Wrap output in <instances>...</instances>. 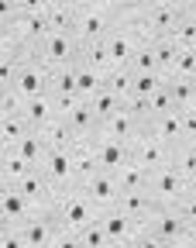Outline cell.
Masks as SVG:
<instances>
[{
  "label": "cell",
  "mask_w": 196,
  "mask_h": 248,
  "mask_svg": "<svg viewBox=\"0 0 196 248\" xmlns=\"http://www.w3.org/2000/svg\"><path fill=\"white\" fill-rule=\"evenodd\" d=\"M45 4H48V7H55V4H69V0H45Z\"/></svg>",
  "instance_id": "51"
},
{
  "label": "cell",
  "mask_w": 196,
  "mask_h": 248,
  "mask_svg": "<svg viewBox=\"0 0 196 248\" xmlns=\"http://www.w3.org/2000/svg\"><path fill=\"white\" fill-rule=\"evenodd\" d=\"M24 231V248H52V234H55V214L52 210H35L21 224Z\"/></svg>",
  "instance_id": "14"
},
{
  "label": "cell",
  "mask_w": 196,
  "mask_h": 248,
  "mask_svg": "<svg viewBox=\"0 0 196 248\" xmlns=\"http://www.w3.org/2000/svg\"><path fill=\"white\" fill-rule=\"evenodd\" d=\"M79 38H76V31H48V38L38 45V55L42 62H48V66H69V62H79Z\"/></svg>",
  "instance_id": "7"
},
{
  "label": "cell",
  "mask_w": 196,
  "mask_h": 248,
  "mask_svg": "<svg viewBox=\"0 0 196 248\" xmlns=\"http://www.w3.org/2000/svg\"><path fill=\"white\" fill-rule=\"evenodd\" d=\"M42 172L48 176V183L55 186V190H73L76 183V155L69 145H52L45 152V159H42Z\"/></svg>",
  "instance_id": "5"
},
{
  "label": "cell",
  "mask_w": 196,
  "mask_h": 248,
  "mask_svg": "<svg viewBox=\"0 0 196 248\" xmlns=\"http://www.w3.org/2000/svg\"><path fill=\"white\" fill-rule=\"evenodd\" d=\"M166 110H172V97H169V86L162 83L151 97H148V110H145V121L148 117H158V114H166Z\"/></svg>",
  "instance_id": "41"
},
{
  "label": "cell",
  "mask_w": 196,
  "mask_h": 248,
  "mask_svg": "<svg viewBox=\"0 0 196 248\" xmlns=\"http://www.w3.org/2000/svg\"><path fill=\"white\" fill-rule=\"evenodd\" d=\"M172 166L196 186V141H182L172 148Z\"/></svg>",
  "instance_id": "31"
},
{
  "label": "cell",
  "mask_w": 196,
  "mask_h": 248,
  "mask_svg": "<svg viewBox=\"0 0 196 248\" xmlns=\"http://www.w3.org/2000/svg\"><path fill=\"white\" fill-rule=\"evenodd\" d=\"M31 169L35 166H31L17 148H0V186H17Z\"/></svg>",
  "instance_id": "19"
},
{
  "label": "cell",
  "mask_w": 196,
  "mask_h": 248,
  "mask_svg": "<svg viewBox=\"0 0 196 248\" xmlns=\"http://www.w3.org/2000/svg\"><path fill=\"white\" fill-rule=\"evenodd\" d=\"M145 190H148V197H151L158 207H169V210H172V207L193 190V183L169 162V166H162V169H151V172H148Z\"/></svg>",
  "instance_id": "3"
},
{
  "label": "cell",
  "mask_w": 196,
  "mask_h": 248,
  "mask_svg": "<svg viewBox=\"0 0 196 248\" xmlns=\"http://www.w3.org/2000/svg\"><path fill=\"white\" fill-rule=\"evenodd\" d=\"M31 214L35 207L17 186H0V224H24Z\"/></svg>",
  "instance_id": "16"
},
{
  "label": "cell",
  "mask_w": 196,
  "mask_h": 248,
  "mask_svg": "<svg viewBox=\"0 0 196 248\" xmlns=\"http://www.w3.org/2000/svg\"><path fill=\"white\" fill-rule=\"evenodd\" d=\"M11 83L31 100V97H38V93H48L52 90V66L42 62L38 48H28V55L21 59V66H17V73H14Z\"/></svg>",
  "instance_id": "4"
},
{
  "label": "cell",
  "mask_w": 196,
  "mask_h": 248,
  "mask_svg": "<svg viewBox=\"0 0 196 248\" xmlns=\"http://www.w3.org/2000/svg\"><path fill=\"white\" fill-rule=\"evenodd\" d=\"M172 42L179 48H196V14H182L179 24L172 28Z\"/></svg>",
  "instance_id": "38"
},
{
  "label": "cell",
  "mask_w": 196,
  "mask_h": 248,
  "mask_svg": "<svg viewBox=\"0 0 196 248\" xmlns=\"http://www.w3.org/2000/svg\"><path fill=\"white\" fill-rule=\"evenodd\" d=\"M104 4H107V7H110V11L117 14V11H124V7H135L138 0H104Z\"/></svg>",
  "instance_id": "48"
},
{
  "label": "cell",
  "mask_w": 196,
  "mask_h": 248,
  "mask_svg": "<svg viewBox=\"0 0 196 248\" xmlns=\"http://www.w3.org/2000/svg\"><path fill=\"white\" fill-rule=\"evenodd\" d=\"M114 21H117V14L107 7V4H86V7H79V17H76V38H79V45H86V42H100V38H107V31L114 28Z\"/></svg>",
  "instance_id": "6"
},
{
  "label": "cell",
  "mask_w": 196,
  "mask_h": 248,
  "mask_svg": "<svg viewBox=\"0 0 196 248\" xmlns=\"http://www.w3.org/2000/svg\"><path fill=\"white\" fill-rule=\"evenodd\" d=\"M17 190L31 200V207L35 210H52V197H55V186L48 183V176L42 172V166H35L21 183H17Z\"/></svg>",
  "instance_id": "15"
},
{
  "label": "cell",
  "mask_w": 196,
  "mask_h": 248,
  "mask_svg": "<svg viewBox=\"0 0 196 248\" xmlns=\"http://www.w3.org/2000/svg\"><path fill=\"white\" fill-rule=\"evenodd\" d=\"M48 11V24L52 31H73L76 28V17H79V4L69 0V4H55V7H45Z\"/></svg>",
  "instance_id": "29"
},
{
  "label": "cell",
  "mask_w": 196,
  "mask_h": 248,
  "mask_svg": "<svg viewBox=\"0 0 196 248\" xmlns=\"http://www.w3.org/2000/svg\"><path fill=\"white\" fill-rule=\"evenodd\" d=\"M166 86H169V97H172V107L176 110H186V107H193L196 104V79H166Z\"/></svg>",
  "instance_id": "30"
},
{
  "label": "cell",
  "mask_w": 196,
  "mask_h": 248,
  "mask_svg": "<svg viewBox=\"0 0 196 248\" xmlns=\"http://www.w3.org/2000/svg\"><path fill=\"white\" fill-rule=\"evenodd\" d=\"M145 131L155 135L158 141H166L169 148H176V145L186 141V135H182V114H179L176 107L166 110V114H158V117H148V121H145Z\"/></svg>",
  "instance_id": "17"
},
{
  "label": "cell",
  "mask_w": 196,
  "mask_h": 248,
  "mask_svg": "<svg viewBox=\"0 0 196 248\" xmlns=\"http://www.w3.org/2000/svg\"><path fill=\"white\" fill-rule=\"evenodd\" d=\"M0 28H11L28 48H38V45L48 38V31H52L48 11H21L17 17H11L7 24H0Z\"/></svg>",
  "instance_id": "8"
},
{
  "label": "cell",
  "mask_w": 196,
  "mask_h": 248,
  "mask_svg": "<svg viewBox=\"0 0 196 248\" xmlns=\"http://www.w3.org/2000/svg\"><path fill=\"white\" fill-rule=\"evenodd\" d=\"M83 190H86V197L100 207V210H110V207H117V197H121V186H117V176L114 172H107V169H96L86 183H83Z\"/></svg>",
  "instance_id": "13"
},
{
  "label": "cell",
  "mask_w": 196,
  "mask_h": 248,
  "mask_svg": "<svg viewBox=\"0 0 196 248\" xmlns=\"http://www.w3.org/2000/svg\"><path fill=\"white\" fill-rule=\"evenodd\" d=\"M172 79H196V48H179L176 52V62L169 69Z\"/></svg>",
  "instance_id": "37"
},
{
  "label": "cell",
  "mask_w": 196,
  "mask_h": 248,
  "mask_svg": "<svg viewBox=\"0 0 196 248\" xmlns=\"http://www.w3.org/2000/svg\"><path fill=\"white\" fill-rule=\"evenodd\" d=\"M172 210H176V214L182 217V221H186V224L196 231V186H193V190H189V193H186V197H182V200H179Z\"/></svg>",
  "instance_id": "42"
},
{
  "label": "cell",
  "mask_w": 196,
  "mask_h": 248,
  "mask_svg": "<svg viewBox=\"0 0 196 248\" xmlns=\"http://www.w3.org/2000/svg\"><path fill=\"white\" fill-rule=\"evenodd\" d=\"M121 104H124V100L117 97V93H110L107 86H104L100 93H96V97H90V107L96 110V117H100V121H104V117H110V114H114Z\"/></svg>",
  "instance_id": "40"
},
{
  "label": "cell",
  "mask_w": 196,
  "mask_h": 248,
  "mask_svg": "<svg viewBox=\"0 0 196 248\" xmlns=\"http://www.w3.org/2000/svg\"><path fill=\"white\" fill-rule=\"evenodd\" d=\"M79 59L86 62V66L100 69V73H110V69H114V59H110V48H107L104 38H100V42H86L83 52H79Z\"/></svg>",
  "instance_id": "27"
},
{
  "label": "cell",
  "mask_w": 196,
  "mask_h": 248,
  "mask_svg": "<svg viewBox=\"0 0 196 248\" xmlns=\"http://www.w3.org/2000/svg\"><path fill=\"white\" fill-rule=\"evenodd\" d=\"M117 210H124L127 217H135L138 224H151V217H155V210H158V203L148 197V190H121V197H117Z\"/></svg>",
  "instance_id": "18"
},
{
  "label": "cell",
  "mask_w": 196,
  "mask_h": 248,
  "mask_svg": "<svg viewBox=\"0 0 196 248\" xmlns=\"http://www.w3.org/2000/svg\"><path fill=\"white\" fill-rule=\"evenodd\" d=\"M45 141H48V148L52 145H73V138H76V131H73V124L69 121H65L62 114H55V117H48L45 124H38V128H35Z\"/></svg>",
  "instance_id": "21"
},
{
  "label": "cell",
  "mask_w": 196,
  "mask_h": 248,
  "mask_svg": "<svg viewBox=\"0 0 196 248\" xmlns=\"http://www.w3.org/2000/svg\"><path fill=\"white\" fill-rule=\"evenodd\" d=\"M182 11L176 0H158V4L145 7V21H148V42L151 38H162V35H172V28L179 24Z\"/></svg>",
  "instance_id": "12"
},
{
  "label": "cell",
  "mask_w": 196,
  "mask_h": 248,
  "mask_svg": "<svg viewBox=\"0 0 196 248\" xmlns=\"http://www.w3.org/2000/svg\"><path fill=\"white\" fill-rule=\"evenodd\" d=\"M151 48H155V66L169 76V69H172V62H176L179 45L172 42V35H162V38H151Z\"/></svg>",
  "instance_id": "35"
},
{
  "label": "cell",
  "mask_w": 196,
  "mask_h": 248,
  "mask_svg": "<svg viewBox=\"0 0 196 248\" xmlns=\"http://www.w3.org/2000/svg\"><path fill=\"white\" fill-rule=\"evenodd\" d=\"M65 121L73 124L76 135H83V131H100V117H96V110L90 107V100H79L69 114H65Z\"/></svg>",
  "instance_id": "25"
},
{
  "label": "cell",
  "mask_w": 196,
  "mask_h": 248,
  "mask_svg": "<svg viewBox=\"0 0 196 248\" xmlns=\"http://www.w3.org/2000/svg\"><path fill=\"white\" fill-rule=\"evenodd\" d=\"M138 4H141V7H151V4H158V0H138Z\"/></svg>",
  "instance_id": "52"
},
{
  "label": "cell",
  "mask_w": 196,
  "mask_h": 248,
  "mask_svg": "<svg viewBox=\"0 0 196 248\" xmlns=\"http://www.w3.org/2000/svg\"><path fill=\"white\" fill-rule=\"evenodd\" d=\"M0 245H4V248H24L21 224H0Z\"/></svg>",
  "instance_id": "45"
},
{
  "label": "cell",
  "mask_w": 196,
  "mask_h": 248,
  "mask_svg": "<svg viewBox=\"0 0 196 248\" xmlns=\"http://www.w3.org/2000/svg\"><path fill=\"white\" fill-rule=\"evenodd\" d=\"M55 114H59V104H55L52 93H38V97H31V100H28V107H24V117H28L31 128L45 124V121H48V117H55Z\"/></svg>",
  "instance_id": "23"
},
{
  "label": "cell",
  "mask_w": 196,
  "mask_h": 248,
  "mask_svg": "<svg viewBox=\"0 0 196 248\" xmlns=\"http://www.w3.org/2000/svg\"><path fill=\"white\" fill-rule=\"evenodd\" d=\"M31 131L28 117H0V148H17L24 141V135Z\"/></svg>",
  "instance_id": "24"
},
{
  "label": "cell",
  "mask_w": 196,
  "mask_h": 248,
  "mask_svg": "<svg viewBox=\"0 0 196 248\" xmlns=\"http://www.w3.org/2000/svg\"><path fill=\"white\" fill-rule=\"evenodd\" d=\"M182 14H196V0H176Z\"/></svg>",
  "instance_id": "49"
},
{
  "label": "cell",
  "mask_w": 196,
  "mask_h": 248,
  "mask_svg": "<svg viewBox=\"0 0 196 248\" xmlns=\"http://www.w3.org/2000/svg\"><path fill=\"white\" fill-rule=\"evenodd\" d=\"M104 86H107L110 93H117L121 100H127L131 93H135V69H131V66H117V69H110Z\"/></svg>",
  "instance_id": "32"
},
{
  "label": "cell",
  "mask_w": 196,
  "mask_h": 248,
  "mask_svg": "<svg viewBox=\"0 0 196 248\" xmlns=\"http://www.w3.org/2000/svg\"><path fill=\"white\" fill-rule=\"evenodd\" d=\"M48 93H55V97H79V90H76V62L52 69V90Z\"/></svg>",
  "instance_id": "26"
},
{
  "label": "cell",
  "mask_w": 196,
  "mask_h": 248,
  "mask_svg": "<svg viewBox=\"0 0 196 248\" xmlns=\"http://www.w3.org/2000/svg\"><path fill=\"white\" fill-rule=\"evenodd\" d=\"M114 176H117L121 190H145V183H148V169L138 166L135 159H127L121 169H114Z\"/></svg>",
  "instance_id": "28"
},
{
  "label": "cell",
  "mask_w": 196,
  "mask_h": 248,
  "mask_svg": "<svg viewBox=\"0 0 196 248\" xmlns=\"http://www.w3.org/2000/svg\"><path fill=\"white\" fill-rule=\"evenodd\" d=\"M104 83H107V73L93 69V66H86L83 59L76 62V90H79V97H83V100L96 97V93L104 90Z\"/></svg>",
  "instance_id": "22"
},
{
  "label": "cell",
  "mask_w": 196,
  "mask_h": 248,
  "mask_svg": "<svg viewBox=\"0 0 196 248\" xmlns=\"http://www.w3.org/2000/svg\"><path fill=\"white\" fill-rule=\"evenodd\" d=\"M73 155H76V183L83 186L100 166H96V155H86V152H73Z\"/></svg>",
  "instance_id": "43"
},
{
  "label": "cell",
  "mask_w": 196,
  "mask_h": 248,
  "mask_svg": "<svg viewBox=\"0 0 196 248\" xmlns=\"http://www.w3.org/2000/svg\"><path fill=\"white\" fill-rule=\"evenodd\" d=\"M79 7H86V4H104V0H76Z\"/></svg>",
  "instance_id": "50"
},
{
  "label": "cell",
  "mask_w": 196,
  "mask_h": 248,
  "mask_svg": "<svg viewBox=\"0 0 196 248\" xmlns=\"http://www.w3.org/2000/svg\"><path fill=\"white\" fill-rule=\"evenodd\" d=\"M166 79H169V76L162 73V69H141V73H135V97H145V100H148Z\"/></svg>",
  "instance_id": "36"
},
{
  "label": "cell",
  "mask_w": 196,
  "mask_h": 248,
  "mask_svg": "<svg viewBox=\"0 0 196 248\" xmlns=\"http://www.w3.org/2000/svg\"><path fill=\"white\" fill-rule=\"evenodd\" d=\"M52 214H55V221H59L62 228L79 231V228H86V224H93V221H100L104 210L86 197L83 186H73V190H55V197H52Z\"/></svg>",
  "instance_id": "1"
},
{
  "label": "cell",
  "mask_w": 196,
  "mask_h": 248,
  "mask_svg": "<svg viewBox=\"0 0 196 248\" xmlns=\"http://www.w3.org/2000/svg\"><path fill=\"white\" fill-rule=\"evenodd\" d=\"M127 159H131V141H124V138H104L100 148H96V166L107 172L121 169Z\"/></svg>",
  "instance_id": "20"
},
{
  "label": "cell",
  "mask_w": 196,
  "mask_h": 248,
  "mask_svg": "<svg viewBox=\"0 0 196 248\" xmlns=\"http://www.w3.org/2000/svg\"><path fill=\"white\" fill-rule=\"evenodd\" d=\"M193 141H196V138H193Z\"/></svg>",
  "instance_id": "53"
},
{
  "label": "cell",
  "mask_w": 196,
  "mask_h": 248,
  "mask_svg": "<svg viewBox=\"0 0 196 248\" xmlns=\"http://www.w3.org/2000/svg\"><path fill=\"white\" fill-rule=\"evenodd\" d=\"M14 4H17V11H45L48 7L45 0H14Z\"/></svg>",
  "instance_id": "47"
},
{
  "label": "cell",
  "mask_w": 196,
  "mask_h": 248,
  "mask_svg": "<svg viewBox=\"0 0 196 248\" xmlns=\"http://www.w3.org/2000/svg\"><path fill=\"white\" fill-rule=\"evenodd\" d=\"M107 48H110V59H114V69L117 66H131V59H135V52L148 42L141 31H135V28H124V24H117L114 21V28L107 31Z\"/></svg>",
  "instance_id": "9"
},
{
  "label": "cell",
  "mask_w": 196,
  "mask_h": 248,
  "mask_svg": "<svg viewBox=\"0 0 196 248\" xmlns=\"http://www.w3.org/2000/svg\"><path fill=\"white\" fill-rule=\"evenodd\" d=\"M141 128H145V121H141L135 110H127L124 104H121L110 117L100 121V135H104V138H124V141H135V138L141 135Z\"/></svg>",
  "instance_id": "11"
},
{
  "label": "cell",
  "mask_w": 196,
  "mask_h": 248,
  "mask_svg": "<svg viewBox=\"0 0 196 248\" xmlns=\"http://www.w3.org/2000/svg\"><path fill=\"white\" fill-rule=\"evenodd\" d=\"M131 69H135V73H141V69H158V66H155V48H151V42H145V45L135 52Z\"/></svg>",
  "instance_id": "44"
},
{
  "label": "cell",
  "mask_w": 196,
  "mask_h": 248,
  "mask_svg": "<svg viewBox=\"0 0 196 248\" xmlns=\"http://www.w3.org/2000/svg\"><path fill=\"white\" fill-rule=\"evenodd\" d=\"M107 245H110V238H107V231H104L100 221L79 228V248H107Z\"/></svg>",
  "instance_id": "39"
},
{
  "label": "cell",
  "mask_w": 196,
  "mask_h": 248,
  "mask_svg": "<svg viewBox=\"0 0 196 248\" xmlns=\"http://www.w3.org/2000/svg\"><path fill=\"white\" fill-rule=\"evenodd\" d=\"M141 245H155V248H176V245H196V231L182 221V217L169 207H158L151 224L141 234Z\"/></svg>",
  "instance_id": "2"
},
{
  "label": "cell",
  "mask_w": 196,
  "mask_h": 248,
  "mask_svg": "<svg viewBox=\"0 0 196 248\" xmlns=\"http://www.w3.org/2000/svg\"><path fill=\"white\" fill-rule=\"evenodd\" d=\"M179 114H182V135H186V141H193L196 138V104L179 110Z\"/></svg>",
  "instance_id": "46"
},
{
  "label": "cell",
  "mask_w": 196,
  "mask_h": 248,
  "mask_svg": "<svg viewBox=\"0 0 196 248\" xmlns=\"http://www.w3.org/2000/svg\"><path fill=\"white\" fill-rule=\"evenodd\" d=\"M17 152L24 155V159L31 162V166H42V159H45V152H48V141L35 131V128H31L28 135H24V141L17 145Z\"/></svg>",
  "instance_id": "34"
},
{
  "label": "cell",
  "mask_w": 196,
  "mask_h": 248,
  "mask_svg": "<svg viewBox=\"0 0 196 248\" xmlns=\"http://www.w3.org/2000/svg\"><path fill=\"white\" fill-rule=\"evenodd\" d=\"M24 107H28V97H24L14 83L0 86V117H21Z\"/></svg>",
  "instance_id": "33"
},
{
  "label": "cell",
  "mask_w": 196,
  "mask_h": 248,
  "mask_svg": "<svg viewBox=\"0 0 196 248\" xmlns=\"http://www.w3.org/2000/svg\"><path fill=\"white\" fill-rule=\"evenodd\" d=\"M131 159L151 172V169H162V166H169V162H172V148L141 128V135L131 141Z\"/></svg>",
  "instance_id": "10"
}]
</instances>
